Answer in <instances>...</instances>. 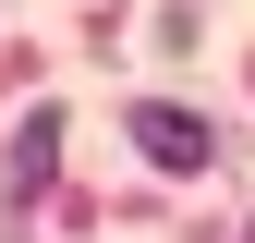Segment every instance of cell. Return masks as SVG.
<instances>
[{"mask_svg": "<svg viewBox=\"0 0 255 243\" xmlns=\"http://www.w3.org/2000/svg\"><path fill=\"white\" fill-rule=\"evenodd\" d=\"M134 146H146L158 170H207V122H195V110H170V98H146V110H134Z\"/></svg>", "mask_w": 255, "mask_h": 243, "instance_id": "cell-1", "label": "cell"}]
</instances>
